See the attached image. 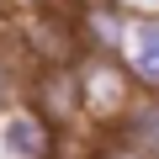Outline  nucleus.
<instances>
[{
	"instance_id": "8",
	"label": "nucleus",
	"mask_w": 159,
	"mask_h": 159,
	"mask_svg": "<svg viewBox=\"0 0 159 159\" xmlns=\"http://www.w3.org/2000/svg\"><path fill=\"white\" fill-rule=\"evenodd\" d=\"M80 6H96V0H80Z\"/></svg>"
},
{
	"instance_id": "2",
	"label": "nucleus",
	"mask_w": 159,
	"mask_h": 159,
	"mask_svg": "<svg viewBox=\"0 0 159 159\" xmlns=\"http://www.w3.org/2000/svg\"><path fill=\"white\" fill-rule=\"evenodd\" d=\"M0 159H53V117L37 106L0 111Z\"/></svg>"
},
{
	"instance_id": "4",
	"label": "nucleus",
	"mask_w": 159,
	"mask_h": 159,
	"mask_svg": "<svg viewBox=\"0 0 159 159\" xmlns=\"http://www.w3.org/2000/svg\"><path fill=\"white\" fill-rule=\"evenodd\" d=\"M122 143H133L148 159H159V90H148L143 101H133L122 111Z\"/></svg>"
},
{
	"instance_id": "1",
	"label": "nucleus",
	"mask_w": 159,
	"mask_h": 159,
	"mask_svg": "<svg viewBox=\"0 0 159 159\" xmlns=\"http://www.w3.org/2000/svg\"><path fill=\"white\" fill-rule=\"evenodd\" d=\"M127 64H117V53H90L80 64V96H85V117L96 122H122L127 101Z\"/></svg>"
},
{
	"instance_id": "3",
	"label": "nucleus",
	"mask_w": 159,
	"mask_h": 159,
	"mask_svg": "<svg viewBox=\"0 0 159 159\" xmlns=\"http://www.w3.org/2000/svg\"><path fill=\"white\" fill-rule=\"evenodd\" d=\"M122 64L143 90H159V16H133L122 37Z\"/></svg>"
},
{
	"instance_id": "7",
	"label": "nucleus",
	"mask_w": 159,
	"mask_h": 159,
	"mask_svg": "<svg viewBox=\"0 0 159 159\" xmlns=\"http://www.w3.org/2000/svg\"><path fill=\"white\" fill-rule=\"evenodd\" d=\"M43 6H58V0H32V11H43Z\"/></svg>"
},
{
	"instance_id": "6",
	"label": "nucleus",
	"mask_w": 159,
	"mask_h": 159,
	"mask_svg": "<svg viewBox=\"0 0 159 159\" xmlns=\"http://www.w3.org/2000/svg\"><path fill=\"white\" fill-rule=\"evenodd\" d=\"M127 11H138V16H159V0H122Z\"/></svg>"
},
{
	"instance_id": "5",
	"label": "nucleus",
	"mask_w": 159,
	"mask_h": 159,
	"mask_svg": "<svg viewBox=\"0 0 159 159\" xmlns=\"http://www.w3.org/2000/svg\"><path fill=\"white\" fill-rule=\"evenodd\" d=\"M11 96H16V80H11V69H6V64H0V111L11 106Z\"/></svg>"
}]
</instances>
